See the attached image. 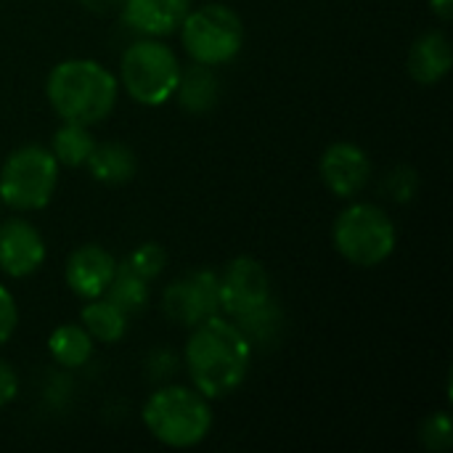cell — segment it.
I'll return each mask as SVG.
<instances>
[{"instance_id": "ac0fdd59", "label": "cell", "mask_w": 453, "mask_h": 453, "mask_svg": "<svg viewBox=\"0 0 453 453\" xmlns=\"http://www.w3.org/2000/svg\"><path fill=\"white\" fill-rule=\"evenodd\" d=\"M50 358L64 369H80L93 358V337L80 324H61L48 337Z\"/></svg>"}, {"instance_id": "5b68a950", "label": "cell", "mask_w": 453, "mask_h": 453, "mask_svg": "<svg viewBox=\"0 0 453 453\" xmlns=\"http://www.w3.org/2000/svg\"><path fill=\"white\" fill-rule=\"evenodd\" d=\"M180 61L159 37H143L127 45L119 61L125 93L141 106H162L173 98L180 80Z\"/></svg>"}, {"instance_id": "9c48e42d", "label": "cell", "mask_w": 453, "mask_h": 453, "mask_svg": "<svg viewBox=\"0 0 453 453\" xmlns=\"http://www.w3.org/2000/svg\"><path fill=\"white\" fill-rule=\"evenodd\" d=\"M220 311L234 319H242L265 303H271V276L257 257L239 255L218 276Z\"/></svg>"}, {"instance_id": "30bf717a", "label": "cell", "mask_w": 453, "mask_h": 453, "mask_svg": "<svg viewBox=\"0 0 453 453\" xmlns=\"http://www.w3.org/2000/svg\"><path fill=\"white\" fill-rule=\"evenodd\" d=\"M45 263V239L24 218L0 220V271L11 279H27Z\"/></svg>"}, {"instance_id": "7c38bea8", "label": "cell", "mask_w": 453, "mask_h": 453, "mask_svg": "<svg viewBox=\"0 0 453 453\" xmlns=\"http://www.w3.org/2000/svg\"><path fill=\"white\" fill-rule=\"evenodd\" d=\"M117 271V260L111 252H106L98 244H82L77 247L69 257H66V287L82 297V300H93V297H104L106 287L111 284Z\"/></svg>"}, {"instance_id": "9a60e30c", "label": "cell", "mask_w": 453, "mask_h": 453, "mask_svg": "<svg viewBox=\"0 0 453 453\" xmlns=\"http://www.w3.org/2000/svg\"><path fill=\"white\" fill-rule=\"evenodd\" d=\"M85 165H88L90 175L104 186H125L133 180V175L138 170L135 151L125 143H117V141L96 143V149Z\"/></svg>"}, {"instance_id": "52a82bcc", "label": "cell", "mask_w": 453, "mask_h": 453, "mask_svg": "<svg viewBox=\"0 0 453 453\" xmlns=\"http://www.w3.org/2000/svg\"><path fill=\"white\" fill-rule=\"evenodd\" d=\"M180 42L194 64L220 66L234 61L244 45V21L242 16L223 3H204L188 8L180 21Z\"/></svg>"}, {"instance_id": "6da1fadb", "label": "cell", "mask_w": 453, "mask_h": 453, "mask_svg": "<svg viewBox=\"0 0 453 453\" xmlns=\"http://www.w3.org/2000/svg\"><path fill=\"white\" fill-rule=\"evenodd\" d=\"M183 358L194 390L215 401L231 395L247 380L252 364V342L234 321L212 316L191 326Z\"/></svg>"}, {"instance_id": "ba28073f", "label": "cell", "mask_w": 453, "mask_h": 453, "mask_svg": "<svg viewBox=\"0 0 453 453\" xmlns=\"http://www.w3.org/2000/svg\"><path fill=\"white\" fill-rule=\"evenodd\" d=\"M162 311L170 321L180 326H196L220 313V289L215 271H191L173 284H167L162 295Z\"/></svg>"}, {"instance_id": "2e32d148", "label": "cell", "mask_w": 453, "mask_h": 453, "mask_svg": "<svg viewBox=\"0 0 453 453\" xmlns=\"http://www.w3.org/2000/svg\"><path fill=\"white\" fill-rule=\"evenodd\" d=\"M173 96L178 98L180 109H186L188 114H207L218 104L220 80L215 77L212 66L194 64L186 72H180V80Z\"/></svg>"}, {"instance_id": "ffe728a7", "label": "cell", "mask_w": 453, "mask_h": 453, "mask_svg": "<svg viewBox=\"0 0 453 453\" xmlns=\"http://www.w3.org/2000/svg\"><path fill=\"white\" fill-rule=\"evenodd\" d=\"M93 149H96V141L88 125H77V122H64L56 130L53 143H50V154L64 167H82L88 157L93 154Z\"/></svg>"}, {"instance_id": "4fadbf2b", "label": "cell", "mask_w": 453, "mask_h": 453, "mask_svg": "<svg viewBox=\"0 0 453 453\" xmlns=\"http://www.w3.org/2000/svg\"><path fill=\"white\" fill-rule=\"evenodd\" d=\"M191 0H122V19L143 37H167L186 19Z\"/></svg>"}, {"instance_id": "cb8c5ba5", "label": "cell", "mask_w": 453, "mask_h": 453, "mask_svg": "<svg viewBox=\"0 0 453 453\" xmlns=\"http://www.w3.org/2000/svg\"><path fill=\"white\" fill-rule=\"evenodd\" d=\"M388 188L393 191V196H395L398 202H409V199L414 196V191H417V173L401 167V170L390 178Z\"/></svg>"}, {"instance_id": "7402d4cb", "label": "cell", "mask_w": 453, "mask_h": 453, "mask_svg": "<svg viewBox=\"0 0 453 453\" xmlns=\"http://www.w3.org/2000/svg\"><path fill=\"white\" fill-rule=\"evenodd\" d=\"M419 435H422L425 449H430V451H449L453 446L451 417L446 411H438V414L427 417Z\"/></svg>"}, {"instance_id": "8fae6325", "label": "cell", "mask_w": 453, "mask_h": 453, "mask_svg": "<svg viewBox=\"0 0 453 453\" xmlns=\"http://www.w3.org/2000/svg\"><path fill=\"white\" fill-rule=\"evenodd\" d=\"M319 173H321L324 186L334 196L353 199L356 194H361L366 188V183L372 178V162L361 146L348 143V141H337L321 154Z\"/></svg>"}, {"instance_id": "d4e9b609", "label": "cell", "mask_w": 453, "mask_h": 453, "mask_svg": "<svg viewBox=\"0 0 453 453\" xmlns=\"http://www.w3.org/2000/svg\"><path fill=\"white\" fill-rule=\"evenodd\" d=\"M16 395H19V377H16L13 366L0 358V409L13 403Z\"/></svg>"}, {"instance_id": "277c9868", "label": "cell", "mask_w": 453, "mask_h": 453, "mask_svg": "<svg viewBox=\"0 0 453 453\" xmlns=\"http://www.w3.org/2000/svg\"><path fill=\"white\" fill-rule=\"evenodd\" d=\"M334 250L356 268L382 265L398 244V231L390 215L369 202L348 204L332 226Z\"/></svg>"}, {"instance_id": "484cf974", "label": "cell", "mask_w": 453, "mask_h": 453, "mask_svg": "<svg viewBox=\"0 0 453 453\" xmlns=\"http://www.w3.org/2000/svg\"><path fill=\"white\" fill-rule=\"evenodd\" d=\"M82 8L93 11V13H111L117 8H122V0H80Z\"/></svg>"}, {"instance_id": "44dd1931", "label": "cell", "mask_w": 453, "mask_h": 453, "mask_svg": "<svg viewBox=\"0 0 453 453\" xmlns=\"http://www.w3.org/2000/svg\"><path fill=\"white\" fill-rule=\"evenodd\" d=\"M125 263H127L138 276H143L146 281H151V279H157V276L165 271V265H167V255H165V250H162L159 244L146 242V244L135 247Z\"/></svg>"}, {"instance_id": "8992f818", "label": "cell", "mask_w": 453, "mask_h": 453, "mask_svg": "<svg viewBox=\"0 0 453 453\" xmlns=\"http://www.w3.org/2000/svg\"><path fill=\"white\" fill-rule=\"evenodd\" d=\"M58 167L50 149L37 143L19 146L0 167V202L19 212L45 210L58 186Z\"/></svg>"}, {"instance_id": "3957f363", "label": "cell", "mask_w": 453, "mask_h": 453, "mask_svg": "<svg viewBox=\"0 0 453 453\" xmlns=\"http://www.w3.org/2000/svg\"><path fill=\"white\" fill-rule=\"evenodd\" d=\"M141 417L146 430L167 449H194L212 430L210 398L183 385H167L151 393Z\"/></svg>"}, {"instance_id": "5bb4252c", "label": "cell", "mask_w": 453, "mask_h": 453, "mask_svg": "<svg viewBox=\"0 0 453 453\" xmlns=\"http://www.w3.org/2000/svg\"><path fill=\"white\" fill-rule=\"evenodd\" d=\"M453 64V50L443 32H425L409 50V74L422 85L441 82Z\"/></svg>"}, {"instance_id": "4316f807", "label": "cell", "mask_w": 453, "mask_h": 453, "mask_svg": "<svg viewBox=\"0 0 453 453\" xmlns=\"http://www.w3.org/2000/svg\"><path fill=\"white\" fill-rule=\"evenodd\" d=\"M430 8L438 19L449 21L453 16V0H430Z\"/></svg>"}, {"instance_id": "d6986e66", "label": "cell", "mask_w": 453, "mask_h": 453, "mask_svg": "<svg viewBox=\"0 0 453 453\" xmlns=\"http://www.w3.org/2000/svg\"><path fill=\"white\" fill-rule=\"evenodd\" d=\"M104 297L109 303H114L122 313L133 316V313H141L146 305H149V281L143 276H138L127 263H117V271H114V279L111 284L106 287Z\"/></svg>"}, {"instance_id": "7a4b0ae2", "label": "cell", "mask_w": 453, "mask_h": 453, "mask_svg": "<svg viewBox=\"0 0 453 453\" xmlns=\"http://www.w3.org/2000/svg\"><path fill=\"white\" fill-rule=\"evenodd\" d=\"M45 96L64 122L90 127L114 111L119 82L104 64L93 58H69L50 69Z\"/></svg>"}, {"instance_id": "e0dca14e", "label": "cell", "mask_w": 453, "mask_h": 453, "mask_svg": "<svg viewBox=\"0 0 453 453\" xmlns=\"http://www.w3.org/2000/svg\"><path fill=\"white\" fill-rule=\"evenodd\" d=\"M80 321H82L85 332L93 337V342H104V345L119 342L127 332V313H122L106 297L88 300L80 313Z\"/></svg>"}, {"instance_id": "603a6c76", "label": "cell", "mask_w": 453, "mask_h": 453, "mask_svg": "<svg viewBox=\"0 0 453 453\" xmlns=\"http://www.w3.org/2000/svg\"><path fill=\"white\" fill-rule=\"evenodd\" d=\"M16 324H19L16 300H13V295L8 292V287L0 284V345H5V342L13 337Z\"/></svg>"}]
</instances>
